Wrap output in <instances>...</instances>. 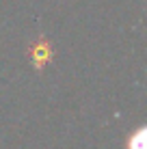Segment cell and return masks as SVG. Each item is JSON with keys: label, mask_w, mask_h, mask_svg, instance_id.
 Here are the masks:
<instances>
[{"label": "cell", "mask_w": 147, "mask_h": 149, "mask_svg": "<svg viewBox=\"0 0 147 149\" xmlns=\"http://www.w3.org/2000/svg\"><path fill=\"white\" fill-rule=\"evenodd\" d=\"M48 54H50L48 45H39V48H37V52H35V61H37V65L45 63V61H48Z\"/></svg>", "instance_id": "cell-1"}]
</instances>
